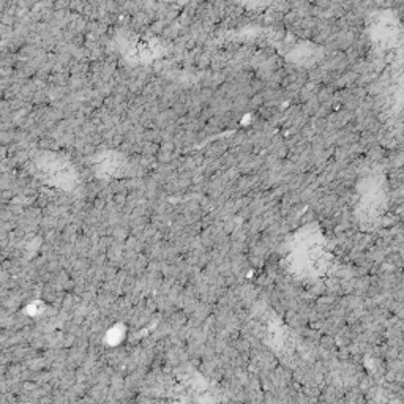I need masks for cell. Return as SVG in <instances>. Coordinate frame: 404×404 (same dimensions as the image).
<instances>
[{
	"label": "cell",
	"instance_id": "1",
	"mask_svg": "<svg viewBox=\"0 0 404 404\" xmlns=\"http://www.w3.org/2000/svg\"><path fill=\"white\" fill-rule=\"evenodd\" d=\"M374 40L382 45H390L398 36V23L393 16H381L373 24Z\"/></svg>",
	"mask_w": 404,
	"mask_h": 404
}]
</instances>
